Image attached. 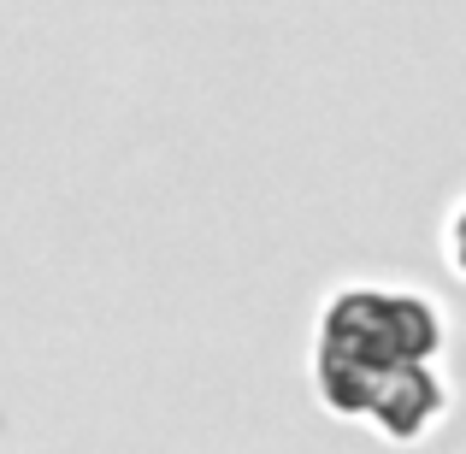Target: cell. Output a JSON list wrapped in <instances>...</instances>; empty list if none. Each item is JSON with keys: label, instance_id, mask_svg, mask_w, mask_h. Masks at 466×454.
<instances>
[{"label": "cell", "instance_id": "cell-1", "mask_svg": "<svg viewBox=\"0 0 466 454\" xmlns=\"http://www.w3.org/2000/svg\"><path fill=\"white\" fill-rule=\"evenodd\" d=\"M449 325L437 301L413 289L342 284L319 307L313 389L337 419L372 425L390 443H420L449 413V384L437 372Z\"/></svg>", "mask_w": 466, "mask_h": 454}]
</instances>
